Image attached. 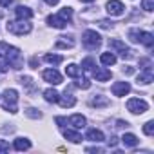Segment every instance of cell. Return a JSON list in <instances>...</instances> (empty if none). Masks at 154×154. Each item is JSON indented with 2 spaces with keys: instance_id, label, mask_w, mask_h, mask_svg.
Returning a JSON list of instances; mask_svg holds the SVG:
<instances>
[{
  "instance_id": "1",
  "label": "cell",
  "mask_w": 154,
  "mask_h": 154,
  "mask_svg": "<svg viewBox=\"0 0 154 154\" xmlns=\"http://www.w3.org/2000/svg\"><path fill=\"white\" fill-rule=\"evenodd\" d=\"M0 53L8 58L9 65H13L15 69H20V67H18V65H20V49H18V47H13V45H9L8 42H2V44H0Z\"/></svg>"
},
{
  "instance_id": "2",
  "label": "cell",
  "mask_w": 154,
  "mask_h": 154,
  "mask_svg": "<svg viewBox=\"0 0 154 154\" xmlns=\"http://www.w3.org/2000/svg\"><path fill=\"white\" fill-rule=\"evenodd\" d=\"M33 29V26L27 22V20H13V22H8V31L17 35V36H24V35H29Z\"/></svg>"
},
{
  "instance_id": "3",
  "label": "cell",
  "mask_w": 154,
  "mask_h": 154,
  "mask_svg": "<svg viewBox=\"0 0 154 154\" xmlns=\"http://www.w3.org/2000/svg\"><path fill=\"white\" fill-rule=\"evenodd\" d=\"M17 102H18V93L15 91V89H6L4 91V109L6 111H9V112H18V109H17Z\"/></svg>"
},
{
  "instance_id": "4",
  "label": "cell",
  "mask_w": 154,
  "mask_h": 154,
  "mask_svg": "<svg viewBox=\"0 0 154 154\" xmlns=\"http://www.w3.org/2000/svg\"><path fill=\"white\" fill-rule=\"evenodd\" d=\"M82 42H84V45H85L87 49H96V47L102 45V36H100L96 31L87 29V31L82 35Z\"/></svg>"
},
{
  "instance_id": "5",
  "label": "cell",
  "mask_w": 154,
  "mask_h": 154,
  "mask_svg": "<svg viewBox=\"0 0 154 154\" xmlns=\"http://www.w3.org/2000/svg\"><path fill=\"white\" fill-rule=\"evenodd\" d=\"M149 109V103L141 98H131L127 100V111L132 112V114H143L145 111Z\"/></svg>"
},
{
  "instance_id": "6",
  "label": "cell",
  "mask_w": 154,
  "mask_h": 154,
  "mask_svg": "<svg viewBox=\"0 0 154 154\" xmlns=\"http://www.w3.org/2000/svg\"><path fill=\"white\" fill-rule=\"evenodd\" d=\"M109 47H111V49H114L122 58H131V56H132V51H131V49H129L122 40H116V38L109 40Z\"/></svg>"
},
{
  "instance_id": "7",
  "label": "cell",
  "mask_w": 154,
  "mask_h": 154,
  "mask_svg": "<svg viewBox=\"0 0 154 154\" xmlns=\"http://www.w3.org/2000/svg\"><path fill=\"white\" fill-rule=\"evenodd\" d=\"M105 8H107V13H109L111 17H120V15H123V11H125V8H123V4L120 2V0H109Z\"/></svg>"
},
{
  "instance_id": "8",
  "label": "cell",
  "mask_w": 154,
  "mask_h": 154,
  "mask_svg": "<svg viewBox=\"0 0 154 154\" xmlns=\"http://www.w3.org/2000/svg\"><path fill=\"white\" fill-rule=\"evenodd\" d=\"M42 76H44L45 82H49V84H53V85L62 84V74H60L56 69H45V71L42 72Z\"/></svg>"
},
{
  "instance_id": "9",
  "label": "cell",
  "mask_w": 154,
  "mask_h": 154,
  "mask_svg": "<svg viewBox=\"0 0 154 154\" xmlns=\"http://www.w3.org/2000/svg\"><path fill=\"white\" fill-rule=\"evenodd\" d=\"M111 91L114 96H125L131 93V84L129 82H116V84H112Z\"/></svg>"
},
{
  "instance_id": "10",
  "label": "cell",
  "mask_w": 154,
  "mask_h": 154,
  "mask_svg": "<svg viewBox=\"0 0 154 154\" xmlns=\"http://www.w3.org/2000/svg\"><path fill=\"white\" fill-rule=\"evenodd\" d=\"M150 82H152V65L149 63V65H145L143 71L138 74V84L147 85V84H150Z\"/></svg>"
},
{
  "instance_id": "11",
  "label": "cell",
  "mask_w": 154,
  "mask_h": 154,
  "mask_svg": "<svg viewBox=\"0 0 154 154\" xmlns=\"http://www.w3.org/2000/svg\"><path fill=\"white\" fill-rule=\"evenodd\" d=\"M93 74H94V78L98 80V82H107V80H111V71L109 69H105V67H96V69H93Z\"/></svg>"
},
{
  "instance_id": "12",
  "label": "cell",
  "mask_w": 154,
  "mask_h": 154,
  "mask_svg": "<svg viewBox=\"0 0 154 154\" xmlns=\"http://www.w3.org/2000/svg\"><path fill=\"white\" fill-rule=\"evenodd\" d=\"M67 122H69L74 129H84V127H85V123H87L85 116H82V114H72Z\"/></svg>"
},
{
  "instance_id": "13",
  "label": "cell",
  "mask_w": 154,
  "mask_h": 154,
  "mask_svg": "<svg viewBox=\"0 0 154 154\" xmlns=\"http://www.w3.org/2000/svg\"><path fill=\"white\" fill-rule=\"evenodd\" d=\"M62 134H63L65 140H69V141H72V143H80V141H82V134L76 132V131H72V129H63Z\"/></svg>"
},
{
  "instance_id": "14",
  "label": "cell",
  "mask_w": 154,
  "mask_h": 154,
  "mask_svg": "<svg viewBox=\"0 0 154 154\" xmlns=\"http://www.w3.org/2000/svg\"><path fill=\"white\" fill-rule=\"evenodd\" d=\"M15 15H17L18 20H29V18L33 17V11H31L29 8H26V6H18V8L15 9Z\"/></svg>"
},
{
  "instance_id": "15",
  "label": "cell",
  "mask_w": 154,
  "mask_h": 154,
  "mask_svg": "<svg viewBox=\"0 0 154 154\" xmlns=\"http://www.w3.org/2000/svg\"><path fill=\"white\" fill-rule=\"evenodd\" d=\"M58 103H60V105H62L63 109H69V107H72V105L76 103V98H74L72 94H69V93L65 91V94L58 98Z\"/></svg>"
},
{
  "instance_id": "16",
  "label": "cell",
  "mask_w": 154,
  "mask_h": 154,
  "mask_svg": "<svg viewBox=\"0 0 154 154\" xmlns=\"http://www.w3.org/2000/svg\"><path fill=\"white\" fill-rule=\"evenodd\" d=\"M85 138H87V140H91V141H94V143H100V141H103V140H105V136H103V132H102L100 129H89Z\"/></svg>"
},
{
  "instance_id": "17",
  "label": "cell",
  "mask_w": 154,
  "mask_h": 154,
  "mask_svg": "<svg viewBox=\"0 0 154 154\" xmlns=\"http://www.w3.org/2000/svg\"><path fill=\"white\" fill-rule=\"evenodd\" d=\"M47 24H49L51 27H56V29H63V27L67 26V22L62 20L58 15H51V17H47Z\"/></svg>"
},
{
  "instance_id": "18",
  "label": "cell",
  "mask_w": 154,
  "mask_h": 154,
  "mask_svg": "<svg viewBox=\"0 0 154 154\" xmlns=\"http://www.w3.org/2000/svg\"><path fill=\"white\" fill-rule=\"evenodd\" d=\"M122 143H123L125 147H136V145L140 143V140H138L132 132H127V134L122 136Z\"/></svg>"
},
{
  "instance_id": "19",
  "label": "cell",
  "mask_w": 154,
  "mask_h": 154,
  "mask_svg": "<svg viewBox=\"0 0 154 154\" xmlns=\"http://www.w3.org/2000/svg\"><path fill=\"white\" fill-rule=\"evenodd\" d=\"M140 44H143V45H147V47H152L154 36H152L150 33H147V31H140Z\"/></svg>"
},
{
  "instance_id": "20",
  "label": "cell",
  "mask_w": 154,
  "mask_h": 154,
  "mask_svg": "<svg viewBox=\"0 0 154 154\" xmlns=\"http://www.w3.org/2000/svg\"><path fill=\"white\" fill-rule=\"evenodd\" d=\"M54 45L56 47H74V40H72V36H58Z\"/></svg>"
},
{
  "instance_id": "21",
  "label": "cell",
  "mask_w": 154,
  "mask_h": 154,
  "mask_svg": "<svg viewBox=\"0 0 154 154\" xmlns=\"http://www.w3.org/2000/svg\"><path fill=\"white\" fill-rule=\"evenodd\" d=\"M44 98H45V102H49V103H58L60 94H58L54 89H45V91H44Z\"/></svg>"
},
{
  "instance_id": "22",
  "label": "cell",
  "mask_w": 154,
  "mask_h": 154,
  "mask_svg": "<svg viewBox=\"0 0 154 154\" xmlns=\"http://www.w3.org/2000/svg\"><path fill=\"white\" fill-rule=\"evenodd\" d=\"M15 149L17 150H29L31 149V141L27 138H17L15 140Z\"/></svg>"
},
{
  "instance_id": "23",
  "label": "cell",
  "mask_w": 154,
  "mask_h": 154,
  "mask_svg": "<svg viewBox=\"0 0 154 154\" xmlns=\"http://www.w3.org/2000/svg\"><path fill=\"white\" fill-rule=\"evenodd\" d=\"M100 62L103 65H114L116 63V54H112V53H102Z\"/></svg>"
},
{
  "instance_id": "24",
  "label": "cell",
  "mask_w": 154,
  "mask_h": 154,
  "mask_svg": "<svg viewBox=\"0 0 154 154\" xmlns=\"http://www.w3.org/2000/svg\"><path fill=\"white\" fill-rule=\"evenodd\" d=\"M65 74L71 76V78H78V76H80V67L74 65V63H69V65L65 67Z\"/></svg>"
},
{
  "instance_id": "25",
  "label": "cell",
  "mask_w": 154,
  "mask_h": 154,
  "mask_svg": "<svg viewBox=\"0 0 154 154\" xmlns=\"http://www.w3.org/2000/svg\"><path fill=\"white\" fill-rule=\"evenodd\" d=\"M44 60H45L47 63H51V65H58V63L63 62V56H60V54H45Z\"/></svg>"
},
{
  "instance_id": "26",
  "label": "cell",
  "mask_w": 154,
  "mask_h": 154,
  "mask_svg": "<svg viewBox=\"0 0 154 154\" xmlns=\"http://www.w3.org/2000/svg\"><path fill=\"white\" fill-rule=\"evenodd\" d=\"M91 103H93V107H107L109 105V100L105 96H94Z\"/></svg>"
},
{
  "instance_id": "27",
  "label": "cell",
  "mask_w": 154,
  "mask_h": 154,
  "mask_svg": "<svg viewBox=\"0 0 154 154\" xmlns=\"http://www.w3.org/2000/svg\"><path fill=\"white\" fill-rule=\"evenodd\" d=\"M58 17L62 20H65V22H71V18H72V8H62V11H60Z\"/></svg>"
},
{
  "instance_id": "28",
  "label": "cell",
  "mask_w": 154,
  "mask_h": 154,
  "mask_svg": "<svg viewBox=\"0 0 154 154\" xmlns=\"http://www.w3.org/2000/svg\"><path fill=\"white\" fill-rule=\"evenodd\" d=\"M94 67H96V65H94V60H93V58H85V60L82 62V69H84V71H87V72H89V71H93Z\"/></svg>"
},
{
  "instance_id": "29",
  "label": "cell",
  "mask_w": 154,
  "mask_h": 154,
  "mask_svg": "<svg viewBox=\"0 0 154 154\" xmlns=\"http://www.w3.org/2000/svg\"><path fill=\"white\" fill-rule=\"evenodd\" d=\"M143 134H145V136H152V134H154V122H152V120H149V122L143 125Z\"/></svg>"
},
{
  "instance_id": "30",
  "label": "cell",
  "mask_w": 154,
  "mask_h": 154,
  "mask_svg": "<svg viewBox=\"0 0 154 154\" xmlns=\"http://www.w3.org/2000/svg\"><path fill=\"white\" fill-rule=\"evenodd\" d=\"M8 69H9V62L2 53H0V72H6Z\"/></svg>"
},
{
  "instance_id": "31",
  "label": "cell",
  "mask_w": 154,
  "mask_h": 154,
  "mask_svg": "<svg viewBox=\"0 0 154 154\" xmlns=\"http://www.w3.org/2000/svg\"><path fill=\"white\" fill-rule=\"evenodd\" d=\"M129 38H131V42L140 44V29H131L129 31Z\"/></svg>"
},
{
  "instance_id": "32",
  "label": "cell",
  "mask_w": 154,
  "mask_h": 154,
  "mask_svg": "<svg viewBox=\"0 0 154 154\" xmlns=\"http://www.w3.org/2000/svg\"><path fill=\"white\" fill-rule=\"evenodd\" d=\"M76 87H80V89H89V87H91V82H89L87 78H78Z\"/></svg>"
},
{
  "instance_id": "33",
  "label": "cell",
  "mask_w": 154,
  "mask_h": 154,
  "mask_svg": "<svg viewBox=\"0 0 154 154\" xmlns=\"http://www.w3.org/2000/svg\"><path fill=\"white\" fill-rule=\"evenodd\" d=\"M141 8L145 11H152L154 9V0H141Z\"/></svg>"
},
{
  "instance_id": "34",
  "label": "cell",
  "mask_w": 154,
  "mask_h": 154,
  "mask_svg": "<svg viewBox=\"0 0 154 154\" xmlns=\"http://www.w3.org/2000/svg\"><path fill=\"white\" fill-rule=\"evenodd\" d=\"M26 114H27L29 118H35V120H38V118H42V112H38L36 109H27V111H26Z\"/></svg>"
},
{
  "instance_id": "35",
  "label": "cell",
  "mask_w": 154,
  "mask_h": 154,
  "mask_svg": "<svg viewBox=\"0 0 154 154\" xmlns=\"http://www.w3.org/2000/svg\"><path fill=\"white\" fill-rule=\"evenodd\" d=\"M9 150V143L6 140H0V152H8Z\"/></svg>"
},
{
  "instance_id": "36",
  "label": "cell",
  "mask_w": 154,
  "mask_h": 154,
  "mask_svg": "<svg viewBox=\"0 0 154 154\" xmlns=\"http://www.w3.org/2000/svg\"><path fill=\"white\" fill-rule=\"evenodd\" d=\"M18 82H20L22 85H31V78H29V76H20Z\"/></svg>"
},
{
  "instance_id": "37",
  "label": "cell",
  "mask_w": 154,
  "mask_h": 154,
  "mask_svg": "<svg viewBox=\"0 0 154 154\" xmlns=\"http://www.w3.org/2000/svg\"><path fill=\"white\" fill-rule=\"evenodd\" d=\"M13 0H0V8H9Z\"/></svg>"
},
{
  "instance_id": "38",
  "label": "cell",
  "mask_w": 154,
  "mask_h": 154,
  "mask_svg": "<svg viewBox=\"0 0 154 154\" xmlns=\"http://www.w3.org/2000/svg\"><path fill=\"white\" fill-rule=\"evenodd\" d=\"M118 143V138L116 136H111V140H109V147H114Z\"/></svg>"
},
{
  "instance_id": "39",
  "label": "cell",
  "mask_w": 154,
  "mask_h": 154,
  "mask_svg": "<svg viewBox=\"0 0 154 154\" xmlns=\"http://www.w3.org/2000/svg\"><path fill=\"white\" fill-rule=\"evenodd\" d=\"M116 123H118L116 127H129V123H127V122H123V120H118Z\"/></svg>"
},
{
  "instance_id": "40",
  "label": "cell",
  "mask_w": 154,
  "mask_h": 154,
  "mask_svg": "<svg viewBox=\"0 0 154 154\" xmlns=\"http://www.w3.org/2000/svg\"><path fill=\"white\" fill-rule=\"evenodd\" d=\"M123 72H125V74H132L134 69H132V67H123Z\"/></svg>"
},
{
  "instance_id": "41",
  "label": "cell",
  "mask_w": 154,
  "mask_h": 154,
  "mask_svg": "<svg viewBox=\"0 0 154 154\" xmlns=\"http://www.w3.org/2000/svg\"><path fill=\"white\" fill-rule=\"evenodd\" d=\"M87 152H103V150H102V149H96V147H89Z\"/></svg>"
},
{
  "instance_id": "42",
  "label": "cell",
  "mask_w": 154,
  "mask_h": 154,
  "mask_svg": "<svg viewBox=\"0 0 154 154\" xmlns=\"http://www.w3.org/2000/svg\"><path fill=\"white\" fill-rule=\"evenodd\" d=\"M45 4H47V6H56L58 0H45Z\"/></svg>"
},
{
  "instance_id": "43",
  "label": "cell",
  "mask_w": 154,
  "mask_h": 154,
  "mask_svg": "<svg viewBox=\"0 0 154 154\" xmlns=\"http://www.w3.org/2000/svg\"><path fill=\"white\" fill-rule=\"evenodd\" d=\"M80 2H94V0H80Z\"/></svg>"
}]
</instances>
